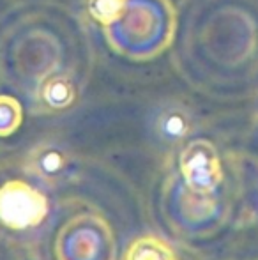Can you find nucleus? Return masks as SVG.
<instances>
[{"instance_id": "1", "label": "nucleus", "mask_w": 258, "mask_h": 260, "mask_svg": "<svg viewBox=\"0 0 258 260\" xmlns=\"http://www.w3.org/2000/svg\"><path fill=\"white\" fill-rule=\"evenodd\" d=\"M55 255L57 260H115L114 232L99 216H76L59 232Z\"/></svg>"}, {"instance_id": "2", "label": "nucleus", "mask_w": 258, "mask_h": 260, "mask_svg": "<svg viewBox=\"0 0 258 260\" xmlns=\"http://www.w3.org/2000/svg\"><path fill=\"white\" fill-rule=\"evenodd\" d=\"M48 216V200L28 182L13 179L0 186V221L13 230L38 226Z\"/></svg>"}, {"instance_id": "3", "label": "nucleus", "mask_w": 258, "mask_h": 260, "mask_svg": "<svg viewBox=\"0 0 258 260\" xmlns=\"http://www.w3.org/2000/svg\"><path fill=\"white\" fill-rule=\"evenodd\" d=\"M184 184L198 195L210 197L223 182V167L214 144L205 138L191 140L179 157Z\"/></svg>"}, {"instance_id": "4", "label": "nucleus", "mask_w": 258, "mask_h": 260, "mask_svg": "<svg viewBox=\"0 0 258 260\" xmlns=\"http://www.w3.org/2000/svg\"><path fill=\"white\" fill-rule=\"evenodd\" d=\"M67 154L55 145H39L27 157V168L45 181H55L67 168Z\"/></svg>"}, {"instance_id": "5", "label": "nucleus", "mask_w": 258, "mask_h": 260, "mask_svg": "<svg viewBox=\"0 0 258 260\" xmlns=\"http://www.w3.org/2000/svg\"><path fill=\"white\" fill-rule=\"evenodd\" d=\"M76 100V87L67 75H53L39 87V103L48 112L69 108Z\"/></svg>"}, {"instance_id": "6", "label": "nucleus", "mask_w": 258, "mask_h": 260, "mask_svg": "<svg viewBox=\"0 0 258 260\" xmlns=\"http://www.w3.org/2000/svg\"><path fill=\"white\" fill-rule=\"evenodd\" d=\"M158 135L165 142L177 144L191 133V117L180 106H168L158 117Z\"/></svg>"}, {"instance_id": "7", "label": "nucleus", "mask_w": 258, "mask_h": 260, "mask_svg": "<svg viewBox=\"0 0 258 260\" xmlns=\"http://www.w3.org/2000/svg\"><path fill=\"white\" fill-rule=\"evenodd\" d=\"M126 260H177L173 248L158 236H141L131 243Z\"/></svg>"}, {"instance_id": "8", "label": "nucleus", "mask_w": 258, "mask_h": 260, "mask_svg": "<svg viewBox=\"0 0 258 260\" xmlns=\"http://www.w3.org/2000/svg\"><path fill=\"white\" fill-rule=\"evenodd\" d=\"M128 6V0H87V11L90 18L104 28L117 23Z\"/></svg>"}, {"instance_id": "9", "label": "nucleus", "mask_w": 258, "mask_h": 260, "mask_svg": "<svg viewBox=\"0 0 258 260\" xmlns=\"http://www.w3.org/2000/svg\"><path fill=\"white\" fill-rule=\"evenodd\" d=\"M23 120V110L18 100L11 96H0V137H11L16 133Z\"/></svg>"}]
</instances>
